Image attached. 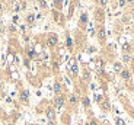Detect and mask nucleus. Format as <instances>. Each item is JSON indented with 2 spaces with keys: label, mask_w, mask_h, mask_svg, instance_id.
<instances>
[{
  "label": "nucleus",
  "mask_w": 134,
  "mask_h": 125,
  "mask_svg": "<svg viewBox=\"0 0 134 125\" xmlns=\"http://www.w3.org/2000/svg\"><path fill=\"white\" fill-rule=\"evenodd\" d=\"M56 106H57V109H63V106H64V98L63 96H58L56 99Z\"/></svg>",
  "instance_id": "nucleus-1"
},
{
  "label": "nucleus",
  "mask_w": 134,
  "mask_h": 125,
  "mask_svg": "<svg viewBox=\"0 0 134 125\" xmlns=\"http://www.w3.org/2000/svg\"><path fill=\"white\" fill-rule=\"evenodd\" d=\"M120 74H121V77H122V79H126V80H128V79L131 77L130 70H121V71H120Z\"/></svg>",
  "instance_id": "nucleus-2"
},
{
  "label": "nucleus",
  "mask_w": 134,
  "mask_h": 125,
  "mask_svg": "<svg viewBox=\"0 0 134 125\" xmlns=\"http://www.w3.org/2000/svg\"><path fill=\"white\" fill-rule=\"evenodd\" d=\"M121 60H122V63H124V64H128V63H131V55H130V54H127V52H124Z\"/></svg>",
  "instance_id": "nucleus-3"
},
{
  "label": "nucleus",
  "mask_w": 134,
  "mask_h": 125,
  "mask_svg": "<svg viewBox=\"0 0 134 125\" xmlns=\"http://www.w3.org/2000/svg\"><path fill=\"white\" fill-rule=\"evenodd\" d=\"M98 38H99L100 41H104V39H105V29H104V26H100L99 31H98Z\"/></svg>",
  "instance_id": "nucleus-4"
},
{
  "label": "nucleus",
  "mask_w": 134,
  "mask_h": 125,
  "mask_svg": "<svg viewBox=\"0 0 134 125\" xmlns=\"http://www.w3.org/2000/svg\"><path fill=\"white\" fill-rule=\"evenodd\" d=\"M56 44H57V36H56V35H51L50 38H48V45H50V47H54Z\"/></svg>",
  "instance_id": "nucleus-5"
},
{
  "label": "nucleus",
  "mask_w": 134,
  "mask_h": 125,
  "mask_svg": "<svg viewBox=\"0 0 134 125\" xmlns=\"http://www.w3.org/2000/svg\"><path fill=\"white\" fill-rule=\"evenodd\" d=\"M47 118H48L50 121H52V119L56 118V112H54V109H48V111H47Z\"/></svg>",
  "instance_id": "nucleus-6"
},
{
  "label": "nucleus",
  "mask_w": 134,
  "mask_h": 125,
  "mask_svg": "<svg viewBox=\"0 0 134 125\" xmlns=\"http://www.w3.org/2000/svg\"><path fill=\"white\" fill-rule=\"evenodd\" d=\"M28 98H29V95H28L26 90H24V92L20 93V99L24 100V102H28Z\"/></svg>",
  "instance_id": "nucleus-7"
},
{
  "label": "nucleus",
  "mask_w": 134,
  "mask_h": 125,
  "mask_svg": "<svg viewBox=\"0 0 134 125\" xmlns=\"http://www.w3.org/2000/svg\"><path fill=\"white\" fill-rule=\"evenodd\" d=\"M26 22H28V23H34V22H35V16H34L32 13H29V15L26 16Z\"/></svg>",
  "instance_id": "nucleus-8"
},
{
  "label": "nucleus",
  "mask_w": 134,
  "mask_h": 125,
  "mask_svg": "<svg viewBox=\"0 0 134 125\" xmlns=\"http://www.w3.org/2000/svg\"><path fill=\"white\" fill-rule=\"evenodd\" d=\"M114 68H115V71H121V70H122V63H115V64H114Z\"/></svg>",
  "instance_id": "nucleus-9"
},
{
  "label": "nucleus",
  "mask_w": 134,
  "mask_h": 125,
  "mask_svg": "<svg viewBox=\"0 0 134 125\" xmlns=\"http://www.w3.org/2000/svg\"><path fill=\"white\" fill-rule=\"evenodd\" d=\"M70 103H73V105H76V103H77V96H76V95H70Z\"/></svg>",
  "instance_id": "nucleus-10"
},
{
  "label": "nucleus",
  "mask_w": 134,
  "mask_h": 125,
  "mask_svg": "<svg viewBox=\"0 0 134 125\" xmlns=\"http://www.w3.org/2000/svg\"><path fill=\"white\" fill-rule=\"evenodd\" d=\"M54 90H56V93H60V92H61V86H60V83H56V86H54Z\"/></svg>",
  "instance_id": "nucleus-11"
},
{
  "label": "nucleus",
  "mask_w": 134,
  "mask_h": 125,
  "mask_svg": "<svg viewBox=\"0 0 134 125\" xmlns=\"http://www.w3.org/2000/svg\"><path fill=\"white\" fill-rule=\"evenodd\" d=\"M126 4H127L126 0H118V6H120V7H124Z\"/></svg>",
  "instance_id": "nucleus-12"
},
{
  "label": "nucleus",
  "mask_w": 134,
  "mask_h": 125,
  "mask_svg": "<svg viewBox=\"0 0 134 125\" xmlns=\"http://www.w3.org/2000/svg\"><path fill=\"white\" fill-rule=\"evenodd\" d=\"M99 4H100V6H106V4H108V0H100Z\"/></svg>",
  "instance_id": "nucleus-13"
},
{
  "label": "nucleus",
  "mask_w": 134,
  "mask_h": 125,
  "mask_svg": "<svg viewBox=\"0 0 134 125\" xmlns=\"http://www.w3.org/2000/svg\"><path fill=\"white\" fill-rule=\"evenodd\" d=\"M80 20H82V22H86V20H88V16H86V15H82V17H80Z\"/></svg>",
  "instance_id": "nucleus-14"
},
{
  "label": "nucleus",
  "mask_w": 134,
  "mask_h": 125,
  "mask_svg": "<svg viewBox=\"0 0 134 125\" xmlns=\"http://www.w3.org/2000/svg\"><path fill=\"white\" fill-rule=\"evenodd\" d=\"M13 9H15V10H19V9H20V4H19V3H15V6H13Z\"/></svg>",
  "instance_id": "nucleus-15"
},
{
  "label": "nucleus",
  "mask_w": 134,
  "mask_h": 125,
  "mask_svg": "<svg viewBox=\"0 0 134 125\" xmlns=\"http://www.w3.org/2000/svg\"><path fill=\"white\" fill-rule=\"evenodd\" d=\"M128 48H130V45H128V44H126V45H124V52H127V51H128Z\"/></svg>",
  "instance_id": "nucleus-16"
},
{
  "label": "nucleus",
  "mask_w": 134,
  "mask_h": 125,
  "mask_svg": "<svg viewBox=\"0 0 134 125\" xmlns=\"http://www.w3.org/2000/svg\"><path fill=\"white\" fill-rule=\"evenodd\" d=\"M117 125H124V122H122L121 119H117Z\"/></svg>",
  "instance_id": "nucleus-17"
},
{
  "label": "nucleus",
  "mask_w": 134,
  "mask_h": 125,
  "mask_svg": "<svg viewBox=\"0 0 134 125\" xmlns=\"http://www.w3.org/2000/svg\"><path fill=\"white\" fill-rule=\"evenodd\" d=\"M40 3H41V6H42V7H45V6H47V4H45V0H41Z\"/></svg>",
  "instance_id": "nucleus-18"
},
{
  "label": "nucleus",
  "mask_w": 134,
  "mask_h": 125,
  "mask_svg": "<svg viewBox=\"0 0 134 125\" xmlns=\"http://www.w3.org/2000/svg\"><path fill=\"white\" fill-rule=\"evenodd\" d=\"M83 103L86 105V106H88V105H89V100H88V99H83Z\"/></svg>",
  "instance_id": "nucleus-19"
},
{
  "label": "nucleus",
  "mask_w": 134,
  "mask_h": 125,
  "mask_svg": "<svg viewBox=\"0 0 134 125\" xmlns=\"http://www.w3.org/2000/svg\"><path fill=\"white\" fill-rule=\"evenodd\" d=\"M2 13H3V4L0 3V15H2Z\"/></svg>",
  "instance_id": "nucleus-20"
},
{
  "label": "nucleus",
  "mask_w": 134,
  "mask_h": 125,
  "mask_svg": "<svg viewBox=\"0 0 134 125\" xmlns=\"http://www.w3.org/2000/svg\"><path fill=\"white\" fill-rule=\"evenodd\" d=\"M127 3H130V4H131V3H134V0H126Z\"/></svg>",
  "instance_id": "nucleus-21"
},
{
  "label": "nucleus",
  "mask_w": 134,
  "mask_h": 125,
  "mask_svg": "<svg viewBox=\"0 0 134 125\" xmlns=\"http://www.w3.org/2000/svg\"><path fill=\"white\" fill-rule=\"evenodd\" d=\"M90 125H98V122H95V121H92V122H90Z\"/></svg>",
  "instance_id": "nucleus-22"
},
{
  "label": "nucleus",
  "mask_w": 134,
  "mask_h": 125,
  "mask_svg": "<svg viewBox=\"0 0 134 125\" xmlns=\"http://www.w3.org/2000/svg\"><path fill=\"white\" fill-rule=\"evenodd\" d=\"M131 63H134V57H131Z\"/></svg>",
  "instance_id": "nucleus-23"
},
{
  "label": "nucleus",
  "mask_w": 134,
  "mask_h": 125,
  "mask_svg": "<svg viewBox=\"0 0 134 125\" xmlns=\"http://www.w3.org/2000/svg\"><path fill=\"white\" fill-rule=\"evenodd\" d=\"M54 1H56V3H58V1H60V0H54Z\"/></svg>",
  "instance_id": "nucleus-24"
},
{
  "label": "nucleus",
  "mask_w": 134,
  "mask_h": 125,
  "mask_svg": "<svg viewBox=\"0 0 134 125\" xmlns=\"http://www.w3.org/2000/svg\"><path fill=\"white\" fill-rule=\"evenodd\" d=\"M48 125H54V124H52V122H50V124H48Z\"/></svg>",
  "instance_id": "nucleus-25"
},
{
  "label": "nucleus",
  "mask_w": 134,
  "mask_h": 125,
  "mask_svg": "<svg viewBox=\"0 0 134 125\" xmlns=\"http://www.w3.org/2000/svg\"><path fill=\"white\" fill-rule=\"evenodd\" d=\"M133 17H134V12H133Z\"/></svg>",
  "instance_id": "nucleus-26"
},
{
  "label": "nucleus",
  "mask_w": 134,
  "mask_h": 125,
  "mask_svg": "<svg viewBox=\"0 0 134 125\" xmlns=\"http://www.w3.org/2000/svg\"><path fill=\"white\" fill-rule=\"evenodd\" d=\"M0 26H2V22H0Z\"/></svg>",
  "instance_id": "nucleus-27"
}]
</instances>
